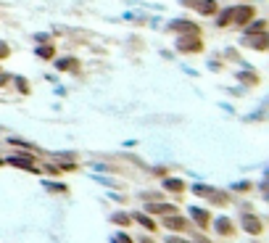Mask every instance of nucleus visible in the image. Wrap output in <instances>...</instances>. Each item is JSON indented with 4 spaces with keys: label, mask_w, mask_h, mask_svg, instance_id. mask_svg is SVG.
<instances>
[{
    "label": "nucleus",
    "mask_w": 269,
    "mask_h": 243,
    "mask_svg": "<svg viewBox=\"0 0 269 243\" xmlns=\"http://www.w3.org/2000/svg\"><path fill=\"white\" fill-rule=\"evenodd\" d=\"M256 32H266V21L264 19H251L248 24H245V34H256Z\"/></svg>",
    "instance_id": "nucleus-11"
},
{
    "label": "nucleus",
    "mask_w": 269,
    "mask_h": 243,
    "mask_svg": "<svg viewBox=\"0 0 269 243\" xmlns=\"http://www.w3.org/2000/svg\"><path fill=\"white\" fill-rule=\"evenodd\" d=\"M167 243H188V240H182V238H174V235H169V238H167Z\"/></svg>",
    "instance_id": "nucleus-25"
},
{
    "label": "nucleus",
    "mask_w": 269,
    "mask_h": 243,
    "mask_svg": "<svg viewBox=\"0 0 269 243\" xmlns=\"http://www.w3.org/2000/svg\"><path fill=\"white\" fill-rule=\"evenodd\" d=\"M243 227L248 230L251 235H259L261 230H264V225H261V219L259 217H253V214H243Z\"/></svg>",
    "instance_id": "nucleus-6"
},
{
    "label": "nucleus",
    "mask_w": 269,
    "mask_h": 243,
    "mask_svg": "<svg viewBox=\"0 0 269 243\" xmlns=\"http://www.w3.org/2000/svg\"><path fill=\"white\" fill-rule=\"evenodd\" d=\"M114 243H132V240H130V235H124V233H119V235H116V238H114Z\"/></svg>",
    "instance_id": "nucleus-21"
},
{
    "label": "nucleus",
    "mask_w": 269,
    "mask_h": 243,
    "mask_svg": "<svg viewBox=\"0 0 269 243\" xmlns=\"http://www.w3.org/2000/svg\"><path fill=\"white\" fill-rule=\"evenodd\" d=\"M232 188H235V190H248L251 185H248V182H238V185H232Z\"/></svg>",
    "instance_id": "nucleus-23"
},
{
    "label": "nucleus",
    "mask_w": 269,
    "mask_h": 243,
    "mask_svg": "<svg viewBox=\"0 0 269 243\" xmlns=\"http://www.w3.org/2000/svg\"><path fill=\"white\" fill-rule=\"evenodd\" d=\"M169 29H174V32H185V34H201L198 24H193V21H188V19H177V21H172Z\"/></svg>",
    "instance_id": "nucleus-5"
},
{
    "label": "nucleus",
    "mask_w": 269,
    "mask_h": 243,
    "mask_svg": "<svg viewBox=\"0 0 269 243\" xmlns=\"http://www.w3.org/2000/svg\"><path fill=\"white\" fill-rule=\"evenodd\" d=\"M48 188H50V190H66V185H61V182H58V185H56V182H50Z\"/></svg>",
    "instance_id": "nucleus-24"
},
{
    "label": "nucleus",
    "mask_w": 269,
    "mask_h": 243,
    "mask_svg": "<svg viewBox=\"0 0 269 243\" xmlns=\"http://www.w3.org/2000/svg\"><path fill=\"white\" fill-rule=\"evenodd\" d=\"M193 193H195V196H208V193H211V188H206V185H195Z\"/></svg>",
    "instance_id": "nucleus-18"
},
{
    "label": "nucleus",
    "mask_w": 269,
    "mask_h": 243,
    "mask_svg": "<svg viewBox=\"0 0 269 243\" xmlns=\"http://www.w3.org/2000/svg\"><path fill=\"white\" fill-rule=\"evenodd\" d=\"M214 225H217V230H219L222 235H230V233H232V222H230L227 217H219V219H217Z\"/></svg>",
    "instance_id": "nucleus-13"
},
{
    "label": "nucleus",
    "mask_w": 269,
    "mask_h": 243,
    "mask_svg": "<svg viewBox=\"0 0 269 243\" xmlns=\"http://www.w3.org/2000/svg\"><path fill=\"white\" fill-rule=\"evenodd\" d=\"M8 53H11V51H8V45H6V42H0V59H8Z\"/></svg>",
    "instance_id": "nucleus-22"
},
{
    "label": "nucleus",
    "mask_w": 269,
    "mask_h": 243,
    "mask_svg": "<svg viewBox=\"0 0 269 243\" xmlns=\"http://www.w3.org/2000/svg\"><path fill=\"white\" fill-rule=\"evenodd\" d=\"M177 51L180 53H201L203 51L201 34H182V37H177Z\"/></svg>",
    "instance_id": "nucleus-2"
},
{
    "label": "nucleus",
    "mask_w": 269,
    "mask_h": 243,
    "mask_svg": "<svg viewBox=\"0 0 269 243\" xmlns=\"http://www.w3.org/2000/svg\"><path fill=\"white\" fill-rule=\"evenodd\" d=\"M182 6H188V8L198 11L201 16H211V14H217V3H214V0H182Z\"/></svg>",
    "instance_id": "nucleus-3"
},
{
    "label": "nucleus",
    "mask_w": 269,
    "mask_h": 243,
    "mask_svg": "<svg viewBox=\"0 0 269 243\" xmlns=\"http://www.w3.org/2000/svg\"><path fill=\"white\" fill-rule=\"evenodd\" d=\"M164 227H172V230H188V222L182 217H164Z\"/></svg>",
    "instance_id": "nucleus-10"
},
{
    "label": "nucleus",
    "mask_w": 269,
    "mask_h": 243,
    "mask_svg": "<svg viewBox=\"0 0 269 243\" xmlns=\"http://www.w3.org/2000/svg\"><path fill=\"white\" fill-rule=\"evenodd\" d=\"M195 243H211V240H206V238H198Z\"/></svg>",
    "instance_id": "nucleus-26"
},
{
    "label": "nucleus",
    "mask_w": 269,
    "mask_h": 243,
    "mask_svg": "<svg viewBox=\"0 0 269 243\" xmlns=\"http://www.w3.org/2000/svg\"><path fill=\"white\" fill-rule=\"evenodd\" d=\"M37 56H40V59H45V61H50L53 56H56V48H53V45H40Z\"/></svg>",
    "instance_id": "nucleus-14"
},
{
    "label": "nucleus",
    "mask_w": 269,
    "mask_h": 243,
    "mask_svg": "<svg viewBox=\"0 0 269 243\" xmlns=\"http://www.w3.org/2000/svg\"><path fill=\"white\" fill-rule=\"evenodd\" d=\"M256 16V11L253 6H235V8H227V19H230V24H238V27H245L248 21Z\"/></svg>",
    "instance_id": "nucleus-1"
},
{
    "label": "nucleus",
    "mask_w": 269,
    "mask_h": 243,
    "mask_svg": "<svg viewBox=\"0 0 269 243\" xmlns=\"http://www.w3.org/2000/svg\"><path fill=\"white\" fill-rule=\"evenodd\" d=\"M190 214H193V219H195V222L201 225V227H206L208 219H211V217H208V212L201 209V206H190Z\"/></svg>",
    "instance_id": "nucleus-8"
},
{
    "label": "nucleus",
    "mask_w": 269,
    "mask_h": 243,
    "mask_svg": "<svg viewBox=\"0 0 269 243\" xmlns=\"http://www.w3.org/2000/svg\"><path fill=\"white\" fill-rule=\"evenodd\" d=\"M111 219H114L116 225H127V222H130V217H127V214H114Z\"/></svg>",
    "instance_id": "nucleus-19"
},
{
    "label": "nucleus",
    "mask_w": 269,
    "mask_h": 243,
    "mask_svg": "<svg viewBox=\"0 0 269 243\" xmlns=\"http://www.w3.org/2000/svg\"><path fill=\"white\" fill-rule=\"evenodd\" d=\"M135 219H137V222H140V225H143L145 230H156V225H153V222H150V219H148V217H145L143 212H137V214H135Z\"/></svg>",
    "instance_id": "nucleus-16"
},
{
    "label": "nucleus",
    "mask_w": 269,
    "mask_h": 243,
    "mask_svg": "<svg viewBox=\"0 0 269 243\" xmlns=\"http://www.w3.org/2000/svg\"><path fill=\"white\" fill-rule=\"evenodd\" d=\"M238 79H240V82H245V85H256V82H259V77H256V74H248V72H240Z\"/></svg>",
    "instance_id": "nucleus-17"
},
{
    "label": "nucleus",
    "mask_w": 269,
    "mask_h": 243,
    "mask_svg": "<svg viewBox=\"0 0 269 243\" xmlns=\"http://www.w3.org/2000/svg\"><path fill=\"white\" fill-rule=\"evenodd\" d=\"M145 212H150V214H172L174 206H172V204H150Z\"/></svg>",
    "instance_id": "nucleus-12"
},
{
    "label": "nucleus",
    "mask_w": 269,
    "mask_h": 243,
    "mask_svg": "<svg viewBox=\"0 0 269 243\" xmlns=\"http://www.w3.org/2000/svg\"><path fill=\"white\" fill-rule=\"evenodd\" d=\"M16 85H19L21 92H29V85H27V79H24V77H16Z\"/></svg>",
    "instance_id": "nucleus-20"
},
{
    "label": "nucleus",
    "mask_w": 269,
    "mask_h": 243,
    "mask_svg": "<svg viewBox=\"0 0 269 243\" xmlns=\"http://www.w3.org/2000/svg\"><path fill=\"white\" fill-rule=\"evenodd\" d=\"M243 45H245V48H253V51H266V48H269V37H266V32L245 34V37H243Z\"/></svg>",
    "instance_id": "nucleus-4"
},
{
    "label": "nucleus",
    "mask_w": 269,
    "mask_h": 243,
    "mask_svg": "<svg viewBox=\"0 0 269 243\" xmlns=\"http://www.w3.org/2000/svg\"><path fill=\"white\" fill-rule=\"evenodd\" d=\"M56 69H58V72H77L79 61H77V59H58V61H56Z\"/></svg>",
    "instance_id": "nucleus-7"
},
{
    "label": "nucleus",
    "mask_w": 269,
    "mask_h": 243,
    "mask_svg": "<svg viewBox=\"0 0 269 243\" xmlns=\"http://www.w3.org/2000/svg\"><path fill=\"white\" fill-rule=\"evenodd\" d=\"M11 164L21 167V169H29V172H37V167H34V161L29 156H14V159H11Z\"/></svg>",
    "instance_id": "nucleus-9"
},
{
    "label": "nucleus",
    "mask_w": 269,
    "mask_h": 243,
    "mask_svg": "<svg viewBox=\"0 0 269 243\" xmlns=\"http://www.w3.org/2000/svg\"><path fill=\"white\" fill-rule=\"evenodd\" d=\"M164 188L172 190V193H182L185 190V182H180V180H164Z\"/></svg>",
    "instance_id": "nucleus-15"
}]
</instances>
